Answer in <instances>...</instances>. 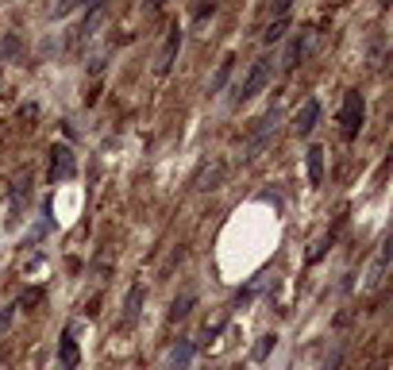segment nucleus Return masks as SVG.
I'll return each instance as SVG.
<instances>
[{"instance_id": "obj_9", "label": "nucleus", "mask_w": 393, "mask_h": 370, "mask_svg": "<svg viewBox=\"0 0 393 370\" xmlns=\"http://www.w3.org/2000/svg\"><path fill=\"white\" fill-rule=\"evenodd\" d=\"M27 197H31V182L23 177V182L12 185V197H8V228H20V216H23Z\"/></svg>"}, {"instance_id": "obj_12", "label": "nucleus", "mask_w": 393, "mask_h": 370, "mask_svg": "<svg viewBox=\"0 0 393 370\" xmlns=\"http://www.w3.org/2000/svg\"><path fill=\"white\" fill-rule=\"evenodd\" d=\"M305 158H308V185L316 189V185L324 182V146L313 143V146L305 151Z\"/></svg>"}, {"instance_id": "obj_13", "label": "nucleus", "mask_w": 393, "mask_h": 370, "mask_svg": "<svg viewBox=\"0 0 393 370\" xmlns=\"http://www.w3.org/2000/svg\"><path fill=\"white\" fill-rule=\"evenodd\" d=\"M285 16H289V4H278L274 8V23H266V31H262V43H278L282 39V31H285Z\"/></svg>"}, {"instance_id": "obj_5", "label": "nucleus", "mask_w": 393, "mask_h": 370, "mask_svg": "<svg viewBox=\"0 0 393 370\" xmlns=\"http://www.w3.org/2000/svg\"><path fill=\"white\" fill-rule=\"evenodd\" d=\"M308 43H313V31H308V28H301V31L293 35V39L285 43V54H282V69H285V74H289V69H297L301 62H305Z\"/></svg>"}, {"instance_id": "obj_14", "label": "nucleus", "mask_w": 393, "mask_h": 370, "mask_svg": "<svg viewBox=\"0 0 393 370\" xmlns=\"http://www.w3.org/2000/svg\"><path fill=\"white\" fill-rule=\"evenodd\" d=\"M274 347H278V336H274V331L258 336V343L251 347V362H266L270 355H274Z\"/></svg>"}, {"instance_id": "obj_6", "label": "nucleus", "mask_w": 393, "mask_h": 370, "mask_svg": "<svg viewBox=\"0 0 393 370\" xmlns=\"http://www.w3.org/2000/svg\"><path fill=\"white\" fill-rule=\"evenodd\" d=\"M58 362H62V370H78V362H81V351H78V324H66V328H62Z\"/></svg>"}, {"instance_id": "obj_8", "label": "nucleus", "mask_w": 393, "mask_h": 370, "mask_svg": "<svg viewBox=\"0 0 393 370\" xmlns=\"http://www.w3.org/2000/svg\"><path fill=\"white\" fill-rule=\"evenodd\" d=\"M143 297H147V285H143V282H131L128 301H124V316H120V328H131V324L139 320V312H143Z\"/></svg>"}, {"instance_id": "obj_3", "label": "nucleus", "mask_w": 393, "mask_h": 370, "mask_svg": "<svg viewBox=\"0 0 393 370\" xmlns=\"http://www.w3.org/2000/svg\"><path fill=\"white\" fill-rule=\"evenodd\" d=\"M74 170H78V158H74V151H69L66 143H54V146H50L47 182H50V185H58V182H66V177H74Z\"/></svg>"}, {"instance_id": "obj_18", "label": "nucleus", "mask_w": 393, "mask_h": 370, "mask_svg": "<svg viewBox=\"0 0 393 370\" xmlns=\"http://www.w3.org/2000/svg\"><path fill=\"white\" fill-rule=\"evenodd\" d=\"M100 16H104V4H93V8H89V16H85V23L78 28V39H89V35H93V28H97Z\"/></svg>"}, {"instance_id": "obj_7", "label": "nucleus", "mask_w": 393, "mask_h": 370, "mask_svg": "<svg viewBox=\"0 0 393 370\" xmlns=\"http://www.w3.org/2000/svg\"><path fill=\"white\" fill-rule=\"evenodd\" d=\"M316 120H320V100H316V97H308L305 105L297 108V116H293V131H297L301 139H305V135H313Z\"/></svg>"}, {"instance_id": "obj_19", "label": "nucleus", "mask_w": 393, "mask_h": 370, "mask_svg": "<svg viewBox=\"0 0 393 370\" xmlns=\"http://www.w3.org/2000/svg\"><path fill=\"white\" fill-rule=\"evenodd\" d=\"M212 12H216V4H196L193 16H212Z\"/></svg>"}, {"instance_id": "obj_4", "label": "nucleus", "mask_w": 393, "mask_h": 370, "mask_svg": "<svg viewBox=\"0 0 393 370\" xmlns=\"http://www.w3.org/2000/svg\"><path fill=\"white\" fill-rule=\"evenodd\" d=\"M181 39H186V31H181V23H174V28L166 31V43H162V50H158V62H155V74H158V78H166L170 69H174V58H177V50H181Z\"/></svg>"}, {"instance_id": "obj_17", "label": "nucleus", "mask_w": 393, "mask_h": 370, "mask_svg": "<svg viewBox=\"0 0 393 370\" xmlns=\"http://www.w3.org/2000/svg\"><path fill=\"white\" fill-rule=\"evenodd\" d=\"M193 305H196V293H181V297H177L174 305H170V320H186Z\"/></svg>"}, {"instance_id": "obj_2", "label": "nucleus", "mask_w": 393, "mask_h": 370, "mask_svg": "<svg viewBox=\"0 0 393 370\" xmlns=\"http://www.w3.org/2000/svg\"><path fill=\"white\" fill-rule=\"evenodd\" d=\"M270 78H274V58L270 54H262V58H255V66H251V74L243 78V85H236L232 93V105H243V100H251V97H258L266 85H270Z\"/></svg>"}, {"instance_id": "obj_16", "label": "nucleus", "mask_w": 393, "mask_h": 370, "mask_svg": "<svg viewBox=\"0 0 393 370\" xmlns=\"http://www.w3.org/2000/svg\"><path fill=\"white\" fill-rule=\"evenodd\" d=\"M232 66H236V54H224V62H220V69H216V78L208 81V93H220V89H224V81L232 78Z\"/></svg>"}, {"instance_id": "obj_20", "label": "nucleus", "mask_w": 393, "mask_h": 370, "mask_svg": "<svg viewBox=\"0 0 393 370\" xmlns=\"http://www.w3.org/2000/svg\"><path fill=\"white\" fill-rule=\"evenodd\" d=\"M69 12H74V4H58V8H50V16L58 20V16H69Z\"/></svg>"}, {"instance_id": "obj_11", "label": "nucleus", "mask_w": 393, "mask_h": 370, "mask_svg": "<svg viewBox=\"0 0 393 370\" xmlns=\"http://www.w3.org/2000/svg\"><path fill=\"white\" fill-rule=\"evenodd\" d=\"M193 340H177L174 347H170V355H166V367L170 370H189V362H193Z\"/></svg>"}, {"instance_id": "obj_1", "label": "nucleus", "mask_w": 393, "mask_h": 370, "mask_svg": "<svg viewBox=\"0 0 393 370\" xmlns=\"http://www.w3.org/2000/svg\"><path fill=\"white\" fill-rule=\"evenodd\" d=\"M363 124H366V100H363V93H359V89H347L344 105H339V131H344L347 143H351V139H359Z\"/></svg>"}, {"instance_id": "obj_10", "label": "nucleus", "mask_w": 393, "mask_h": 370, "mask_svg": "<svg viewBox=\"0 0 393 370\" xmlns=\"http://www.w3.org/2000/svg\"><path fill=\"white\" fill-rule=\"evenodd\" d=\"M274 124H278V108H270L266 116L255 120V139H251V151H247V158H255L258 151H262V143L274 135Z\"/></svg>"}, {"instance_id": "obj_15", "label": "nucleus", "mask_w": 393, "mask_h": 370, "mask_svg": "<svg viewBox=\"0 0 393 370\" xmlns=\"http://www.w3.org/2000/svg\"><path fill=\"white\" fill-rule=\"evenodd\" d=\"M50 213H54V205H50V197H47L43 208H39V220H35V228H31V235H27V243H35V239H43V235L50 232Z\"/></svg>"}]
</instances>
